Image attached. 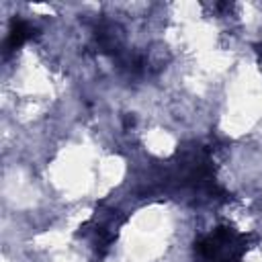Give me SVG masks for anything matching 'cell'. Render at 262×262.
I'll use <instances>...</instances> for the list:
<instances>
[{
  "mask_svg": "<svg viewBox=\"0 0 262 262\" xmlns=\"http://www.w3.org/2000/svg\"><path fill=\"white\" fill-rule=\"evenodd\" d=\"M248 250V235L233 227L219 225L194 244L199 262H242Z\"/></svg>",
  "mask_w": 262,
  "mask_h": 262,
  "instance_id": "1",
  "label": "cell"
},
{
  "mask_svg": "<svg viewBox=\"0 0 262 262\" xmlns=\"http://www.w3.org/2000/svg\"><path fill=\"white\" fill-rule=\"evenodd\" d=\"M33 37V29L27 20L23 18H12L10 20V27H8V35H6V41H4V53H10V51H16L25 41H29Z\"/></svg>",
  "mask_w": 262,
  "mask_h": 262,
  "instance_id": "2",
  "label": "cell"
}]
</instances>
